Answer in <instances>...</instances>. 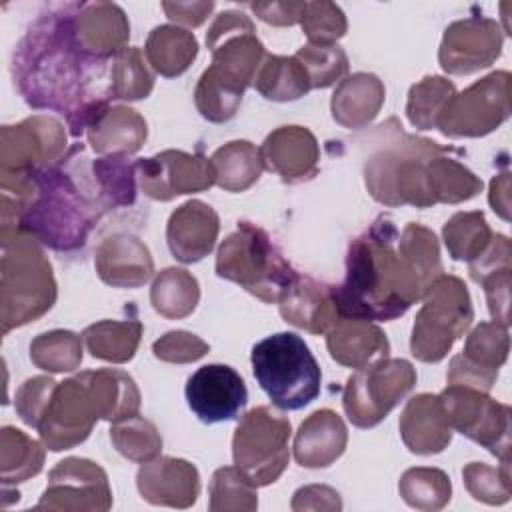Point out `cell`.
Masks as SVG:
<instances>
[{
  "label": "cell",
  "mask_w": 512,
  "mask_h": 512,
  "mask_svg": "<svg viewBox=\"0 0 512 512\" xmlns=\"http://www.w3.org/2000/svg\"><path fill=\"white\" fill-rule=\"evenodd\" d=\"M152 352L162 362L190 364L204 358L210 352V346L188 330H170L152 344Z\"/></svg>",
  "instance_id": "cell-51"
},
{
  "label": "cell",
  "mask_w": 512,
  "mask_h": 512,
  "mask_svg": "<svg viewBox=\"0 0 512 512\" xmlns=\"http://www.w3.org/2000/svg\"><path fill=\"white\" fill-rule=\"evenodd\" d=\"M96 420H100L98 408L86 376L80 372L64 382H56L40 412L36 430L48 450L60 452L82 444Z\"/></svg>",
  "instance_id": "cell-13"
},
{
  "label": "cell",
  "mask_w": 512,
  "mask_h": 512,
  "mask_svg": "<svg viewBox=\"0 0 512 512\" xmlns=\"http://www.w3.org/2000/svg\"><path fill=\"white\" fill-rule=\"evenodd\" d=\"M398 492L410 508L434 512L450 502L452 482L450 476L440 468L418 466L400 476Z\"/></svg>",
  "instance_id": "cell-42"
},
{
  "label": "cell",
  "mask_w": 512,
  "mask_h": 512,
  "mask_svg": "<svg viewBox=\"0 0 512 512\" xmlns=\"http://www.w3.org/2000/svg\"><path fill=\"white\" fill-rule=\"evenodd\" d=\"M440 404L452 430L486 448L500 462H510L512 410L488 396V392L448 384L440 394Z\"/></svg>",
  "instance_id": "cell-11"
},
{
  "label": "cell",
  "mask_w": 512,
  "mask_h": 512,
  "mask_svg": "<svg viewBox=\"0 0 512 512\" xmlns=\"http://www.w3.org/2000/svg\"><path fill=\"white\" fill-rule=\"evenodd\" d=\"M54 386H56V380H52L48 376H34V378H28L18 388L14 406H16V412H18L20 420L26 426L36 428L40 412H42V408H44V404H46Z\"/></svg>",
  "instance_id": "cell-52"
},
{
  "label": "cell",
  "mask_w": 512,
  "mask_h": 512,
  "mask_svg": "<svg viewBox=\"0 0 512 512\" xmlns=\"http://www.w3.org/2000/svg\"><path fill=\"white\" fill-rule=\"evenodd\" d=\"M254 88L274 102H290L308 94L310 80L304 66L296 56H276L266 54L262 66L256 72Z\"/></svg>",
  "instance_id": "cell-38"
},
{
  "label": "cell",
  "mask_w": 512,
  "mask_h": 512,
  "mask_svg": "<svg viewBox=\"0 0 512 512\" xmlns=\"http://www.w3.org/2000/svg\"><path fill=\"white\" fill-rule=\"evenodd\" d=\"M136 486L154 506L190 508L200 494V474L188 460L156 456L138 468Z\"/></svg>",
  "instance_id": "cell-22"
},
{
  "label": "cell",
  "mask_w": 512,
  "mask_h": 512,
  "mask_svg": "<svg viewBox=\"0 0 512 512\" xmlns=\"http://www.w3.org/2000/svg\"><path fill=\"white\" fill-rule=\"evenodd\" d=\"M462 478L468 494L478 502L500 506L512 496L510 462H500L498 468L484 462H470L464 466Z\"/></svg>",
  "instance_id": "cell-49"
},
{
  "label": "cell",
  "mask_w": 512,
  "mask_h": 512,
  "mask_svg": "<svg viewBox=\"0 0 512 512\" xmlns=\"http://www.w3.org/2000/svg\"><path fill=\"white\" fill-rule=\"evenodd\" d=\"M404 446L412 454L432 456L452 442V426L444 414L438 394H416L404 406L398 422Z\"/></svg>",
  "instance_id": "cell-27"
},
{
  "label": "cell",
  "mask_w": 512,
  "mask_h": 512,
  "mask_svg": "<svg viewBox=\"0 0 512 512\" xmlns=\"http://www.w3.org/2000/svg\"><path fill=\"white\" fill-rule=\"evenodd\" d=\"M250 362L256 382L280 410H300L320 394V366L294 332H278L256 342Z\"/></svg>",
  "instance_id": "cell-7"
},
{
  "label": "cell",
  "mask_w": 512,
  "mask_h": 512,
  "mask_svg": "<svg viewBox=\"0 0 512 512\" xmlns=\"http://www.w3.org/2000/svg\"><path fill=\"white\" fill-rule=\"evenodd\" d=\"M502 42V30L492 18L470 16L456 20L444 30L438 62L446 74H474L500 58Z\"/></svg>",
  "instance_id": "cell-18"
},
{
  "label": "cell",
  "mask_w": 512,
  "mask_h": 512,
  "mask_svg": "<svg viewBox=\"0 0 512 512\" xmlns=\"http://www.w3.org/2000/svg\"><path fill=\"white\" fill-rule=\"evenodd\" d=\"M30 360L46 372H72L82 364V336L70 330H50L30 342Z\"/></svg>",
  "instance_id": "cell-44"
},
{
  "label": "cell",
  "mask_w": 512,
  "mask_h": 512,
  "mask_svg": "<svg viewBox=\"0 0 512 512\" xmlns=\"http://www.w3.org/2000/svg\"><path fill=\"white\" fill-rule=\"evenodd\" d=\"M152 88H154V76L148 70L140 48L128 46L110 60V66H108L110 100L148 98Z\"/></svg>",
  "instance_id": "cell-41"
},
{
  "label": "cell",
  "mask_w": 512,
  "mask_h": 512,
  "mask_svg": "<svg viewBox=\"0 0 512 512\" xmlns=\"http://www.w3.org/2000/svg\"><path fill=\"white\" fill-rule=\"evenodd\" d=\"M456 152L434 140L402 130L398 118H388L376 130V144L364 162L368 194L384 206H434L428 164L440 154Z\"/></svg>",
  "instance_id": "cell-4"
},
{
  "label": "cell",
  "mask_w": 512,
  "mask_h": 512,
  "mask_svg": "<svg viewBox=\"0 0 512 512\" xmlns=\"http://www.w3.org/2000/svg\"><path fill=\"white\" fill-rule=\"evenodd\" d=\"M190 410L204 424L234 420L248 402L242 376L228 364H204L186 382Z\"/></svg>",
  "instance_id": "cell-20"
},
{
  "label": "cell",
  "mask_w": 512,
  "mask_h": 512,
  "mask_svg": "<svg viewBox=\"0 0 512 512\" xmlns=\"http://www.w3.org/2000/svg\"><path fill=\"white\" fill-rule=\"evenodd\" d=\"M198 300V280L184 268L172 266L160 270L150 288L152 308L168 320H180L190 316L196 310Z\"/></svg>",
  "instance_id": "cell-36"
},
{
  "label": "cell",
  "mask_w": 512,
  "mask_h": 512,
  "mask_svg": "<svg viewBox=\"0 0 512 512\" xmlns=\"http://www.w3.org/2000/svg\"><path fill=\"white\" fill-rule=\"evenodd\" d=\"M348 430L344 420L330 408L312 412L294 436V460L304 468H328L346 450Z\"/></svg>",
  "instance_id": "cell-28"
},
{
  "label": "cell",
  "mask_w": 512,
  "mask_h": 512,
  "mask_svg": "<svg viewBox=\"0 0 512 512\" xmlns=\"http://www.w3.org/2000/svg\"><path fill=\"white\" fill-rule=\"evenodd\" d=\"M416 384V370L404 358H380L356 370L344 386L342 406L358 428H374Z\"/></svg>",
  "instance_id": "cell-10"
},
{
  "label": "cell",
  "mask_w": 512,
  "mask_h": 512,
  "mask_svg": "<svg viewBox=\"0 0 512 512\" xmlns=\"http://www.w3.org/2000/svg\"><path fill=\"white\" fill-rule=\"evenodd\" d=\"M300 26L308 44H336L346 30L348 22L342 8L334 2H304Z\"/></svg>",
  "instance_id": "cell-50"
},
{
  "label": "cell",
  "mask_w": 512,
  "mask_h": 512,
  "mask_svg": "<svg viewBox=\"0 0 512 512\" xmlns=\"http://www.w3.org/2000/svg\"><path fill=\"white\" fill-rule=\"evenodd\" d=\"M76 12L78 4H60L40 14L14 50L12 76L30 108L64 114L70 136L80 138L110 104L112 58L100 60L80 48Z\"/></svg>",
  "instance_id": "cell-1"
},
{
  "label": "cell",
  "mask_w": 512,
  "mask_h": 512,
  "mask_svg": "<svg viewBox=\"0 0 512 512\" xmlns=\"http://www.w3.org/2000/svg\"><path fill=\"white\" fill-rule=\"evenodd\" d=\"M44 466V448L14 426L0 430V476L2 484H18L36 476Z\"/></svg>",
  "instance_id": "cell-40"
},
{
  "label": "cell",
  "mask_w": 512,
  "mask_h": 512,
  "mask_svg": "<svg viewBox=\"0 0 512 512\" xmlns=\"http://www.w3.org/2000/svg\"><path fill=\"white\" fill-rule=\"evenodd\" d=\"M76 38L86 54L110 60L128 48L130 24L118 4L80 2L76 12Z\"/></svg>",
  "instance_id": "cell-25"
},
{
  "label": "cell",
  "mask_w": 512,
  "mask_h": 512,
  "mask_svg": "<svg viewBox=\"0 0 512 512\" xmlns=\"http://www.w3.org/2000/svg\"><path fill=\"white\" fill-rule=\"evenodd\" d=\"M260 156L264 170L278 174L284 184L308 182L320 170L318 140L304 126L272 130L260 146Z\"/></svg>",
  "instance_id": "cell-21"
},
{
  "label": "cell",
  "mask_w": 512,
  "mask_h": 512,
  "mask_svg": "<svg viewBox=\"0 0 512 512\" xmlns=\"http://www.w3.org/2000/svg\"><path fill=\"white\" fill-rule=\"evenodd\" d=\"M216 184L226 192H244L258 182L264 164L260 148L248 140H232L216 148L210 156Z\"/></svg>",
  "instance_id": "cell-35"
},
{
  "label": "cell",
  "mask_w": 512,
  "mask_h": 512,
  "mask_svg": "<svg viewBox=\"0 0 512 512\" xmlns=\"http://www.w3.org/2000/svg\"><path fill=\"white\" fill-rule=\"evenodd\" d=\"M456 94V88L444 76H424L416 82L406 100V116L418 130H434L448 100Z\"/></svg>",
  "instance_id": "cell-45"
},
{
  "label": "cell",
  "mask_w": 512,
  "mask_h": 512,
  "mask_svg": "<svg viewBox=\"0 0 512 512\" xmlns=\"http://www.w3.org/2000/svg\"><path fill=\"white\" fill-rule=\"evenodd\" d=\"M386 98V88L376 74L356 72L340 80L336 86L330 110L332 118L348 130L366 128L380 112Z\"/></svg>",
  "instance_id": "cell-31"
},
{
  "label": "cell",
  "mask_w": 512,
  "mask_h": 512,
  "mask_svg": "<svg viewBox=\"0 0 512 512\" xmlns=\"http://www.w3.org/2000/svg\"><path fill=\"white\" fill-rule=\"evenodd\" d=\"M410 336V352L420 362H440L472 320L474 308L466 284L452 274H440L424 292Z\"/></svg>",
  "instance_id": "cell-8"
},
{
  "label": "cell",
  "mask_w": 512,
  "mask_h": 512,
  "mask_svg": "<svg viewBox=\"0 0 512 512\" xmlns=\"http://www.w3.org/2000/svg\"><path fill=\"white\" fill-rule=\"evenodd\" d=\"M144 54L154 72L164 78H176L184 74L198 56V40L184 28L162 24L148 34Z\"/></svg>",
  "instance_id": "cell-33"
},
{
  "label": "cell",
  "mask_w": 512,
  "mask_h": 512,
  "mask_svg": "<svg viewBox=\"0 0 512 512\" xmlns=\"http://www.w3.org/2000/svg\"><path fill=\"white\" fill-rule=\"evenodd\" d=\"M442 238L452 260L472 262L492 240V230L480 210L456 212L442 228Z\"/></svg>",
  "instance_id": "cell-43"
},
{
  "label": "cell",
  "mask_w": 512,
  "mask_h": 512,
  "mask_svg": "<svg viewBox=\"0 0 512 512\" xmlns=\"http://www.w3.org/2000/svg\"><path fill=\"white\" fill-rule=\"evenodd\" d=\"M508 328L498 322H480L466 338L462 354L450 360L446 382L490 392L500 368L508 360Z\"/></svg>",
  "instance_id": "cell-19"
},
{
  "label": "cell",
  "mask_w": 512,
  "mask_h": 512,
  "mask_svg": "<svg viewBox=\"0 0 512 512\" xmlns=\"http://www.w3.org/2000/svg\"><path fill=\"white\" fill-rule=\"evenodd\" d=\"M510 82V72L496 70L456 92L436 128L450 138H478L494 132L510 116Z\"/></svg>",
  "instance_id": "cell-12"
},
{
  "label": "cell",
  "mask_w": 512,
  "mask_h": 512,
  "mask_svg": "<svg viewBox=\"0 0 512 512\" xmlns=\"http://www.w3.org/2000/svg\"><path fill=\"white\" fill-rule=\"evenodd\" d=\"M500 268H512V246L508 236L492 234L486 250L472 262H468V274L474 282H480L486 274Z\"/></svg>",
  "instance_id": "cell-54"
},
{
  "label": "cell",
  "mask_w": 512,
  "mask_h": 512,
  "mask_svg": "<svg viewBox=\"0 0 512 512\" xmlns=\"http://www.w3.org/2000/svg\"><path fill=\"white\" fill-rule=\"evenodd\" d=\"M304 66L310 88H328L348 74V56L338 44H304L294 54Z\"/></svg>",
  "instance_id": "cell-48"
},
{
  "label": "cell",
  "mask_w": 512,
  "mask_h": 512,
  "mask_svg": "<svg viewBox=\"0 0 512 512\" xmlns=\"http://www.w3.org/2000/svg\"><path fill=\"white\" fill-rule=\"evenodd\" d=\"M216 274L258 300L274 304L282 300L298 272L264 228L242 220L218 248Z\"/></svg>",
  "instance_id": "cell-6"
},
{
  "label": "cell",
  "mask_w": 512,
  "mask_h": 512,
  "mask_svg": "<svg viewBox=\"0 0 512 512\" xmlns=\"http://www.w3.org/2000/svg\"><path fill=\"white\" fill-rule=\"evenodd\" d=\"M138 184L142 192L160 202L182 194L204 192L216 184V172L204 154L164 150L150 158L136 160Z\"/></svg>",
  "instance_id": "cell-17"
},
{
  "label": "cell",
  "mask_w": 512,
  "mask_h": 512,
  "mask_svg": "<svg viewBox=\"0 0 512 512\" xmlns=\"http://www.w3.org/2000/svg\"><path fill=\"white\" fill-rule=\"evenodd\" d=\"M34 508L106 512L112 508L108 476L96 462L88 458H64L50 470L48 486Z\"/></svg>",
  "instance_id": "cell-15"
},
{
  "label": "cell",
  "mask_w": 512,
  "mask_h": 512,
  "mask_svg": "<svg viewBox=\"0 0 512 512\" xmlns=\"http://www.w3.org/2000/svg\"><path fill=\"white\" fill-rule=\"evenodd\" d=\"M56 294L52 264L42 244L20 230L2 228V334L44 316L54 306Z\"/></svg>",
  "instance_id": "cell-5"
},
{
  "label": "cell",
  "mask_w": 512,
  "mask_h": 512,
  "mask_svg": "<svg viewBox=\"0 0 512 512\" xmlns=\"http://www.w3.org/2000/svg\"><path fill=\"white\" fill-rule=\"evenodd\" d=\"M66 130L52 116H30L14 126H2V176L28 174L56 164L66 154Z\"/></svg>",
  "instance_id": "cell-14"
},
{
  "label": "cell",
  "mask_w": 512,
  "mask_h": 512,
  "mask_svg": "<svg viewBox=\"0 0 512 512\" xmlns=\"http://www.w3.org/2000/svg\"><path fill=\"white\" fill-rule=\"evenodd\" d=\"M326 346L338 364L354 370L390 356V342L382 328L360 318H340L326 332Z\"/></svg>",
  "instance_id": "cell-29"
},
{
  "label": "cell",
  "mask_w": 512,
  "mask_h": 512,
  "mask_svg": "<svg viewBox=\"0 0 512 512\" xmlns=\"http://www.w3.org/2000/svg\"><path fill=\"white\" fill-rule=\"evenodd\" d=\"M292 510L304 512V510H330L338 512L342 510V498L340 494L324 484H308L294 492L292 496Z\"/></svg>",
  "instance_id": "cell-55"
},
{
  "label": "cell",
  "mask_w": 512,
  "mask_h": 512,
  "mask_svg": "<svg viewBox=\"0 0 512 512\" xmlns=\"http://www.w3.org/2000/svg\"><path fill=\"white\" fill-rule=\"evenodd\" d=\"M162 10L166 16L178 24L196 28L200 26L208 14L214 10V2H162Z\"/></svg>",
  "instance_id": "cell-57"
},
{
  "label": "cell",
  "mask_w": 512,
  "mask_h": 512,
  "mask_svg": "<svg viewBox=\"0 0 512 512\" xmlns=\"http://www.w3.org/2000/svg\"><path fill=\"white\" fill-rule=\"evenodd\" d=\"M110 440L126 460L138 464L154 460L162 450V436L158 428L140 414L114 422L110 428Z\"/></svg>",
  "instance_id": "cell-47"
},
{
  "label": "cell",
  "mask_w": 512,
  "mask_h": 512,
  "mask_svg": "<svg viewBox=\"0 0 512 512\" xmlns=\"http://www.w3.org/2000/svg\"><path fill=\"white\" fill-rule=\"evenodd\" d=\"M256 488L238 466H222L212 474L208 508L212 512H252L258 508Z\"/></svg>",
  "instance_id": "cell-46"
},
{
  "label": "cell",
  "mask_w": 512,
  "mask_h": 512,
  "mask_svg": "<svg viewBox=\"0 0 512 512\" xmlns=\"http://www.w3.org/2000/svg\"><path fill=\"white\" fill-rule=\"evenodd\" d=\"M218 232L220 218L216 210L202 200H188L170 214L166 242L176 260L192 264L212 252Z\"/></svg>",
  "instance_id": "cell-24"
},
{
  "label": "cell",
  "mask_w": 512,
  "mask_h": 512,
  "mask_svg": "<svg viewBox=\"0 0 512 512\" xmlns=\"http://www.w3.org/2000/svg\"><path fill=\"white\" fill-rule=\"evenodd\" d=\"M142 338V322L128 320H100L84 328L82 340L88 352L104 362L124 364L134 358Z\"/></svg>",
  "instance_id": "cell-34"
},
{
  "label": "cell",
  "mask_w": 512,
  "mask_h": 512,
  "mask_svg": "<svg viewBox=\"0 0 512 512\" xmlns=\"http://www.w3.org/2000/svg\"><path fill=\"white\" fill-rule=\"evenodd\" d=\"M488 202L502 220L506 222L510 220V174L508 172H502L492 178Z\"/></svg>",
  "instance_id": "cell-58"
},
{
  "label": "cell",
  "mask_w": 512,
  "mask_h": 512,
  "mask_svg": "<svg viewBox=\"0 0 512 512\" xmlns=\"http://www.w3.org/2000/svg\"><path fill=\"white\" fill-rule=\"evenodd\" d=\"M94 266L100 280L112 288H140L154 274L148 246L128 232H116L100 240Z\"/></svg>",
  "instance_id": "cell-23"
},
{
  "label": "cell",
  "mask_w": 512,
  "mask_h": 512,
  "mask_svg": "<svg viewBox=\"0 0 512 512\" xmlns=\"http://www.w3.org/2000/svg\"><path fill=\"white\" fill-rule=\"evenodd\" d=\"M478 284L484 286L488 310L494 322L508 328L510 324V284L512 268H500L486 274Z\"/></svg>",
  "instance_id": "cell-53"
},
{
  "label": "cell",
  "mask_w": 512,
  "mask_h": 512,
  "mask_svg": "<svg viewBox=\"0 0 512 512\" xmlns=\"http://www.w3.org/2000/svg\"><path fill=\"white\" fill-rule=\"evenodd\" d=\"M2 228L20 230L58 252L82 248L104 214L114 210L84 144L52 166L2 176Z\"/></svg>",
  "instance_id": "cell-2"
},
{
  "label": "cell",
  "mask_w": 512,
  "mask_h": 512,
  "mask_svg": "<svg viewBox=\"0 0 512 512\" xmlns=\"http://www.w3.org/2000/svg\"><path fill=\"white\" fill-rule=\"evenodd\" d=\"M206 46L212 54V66L240 82L244 88L254 84L256 72L266 58V50L246 14L238 10L220 12L206 32Z\"/></svg>",
  "instance_id": "cell-16"
},
{
  "label": "cell",
  "mask_w": 512,
  "mask_h": 512,
  "mask_svg": "<svg viewBox=\"0 0 512 512\" xmlns=\"http://www.w3.org/2000/svg\"><path fill=\"white\" fill-rule=\"evenodd\" d=\"M456 152L440 154L428 164L434 204H460L482 192V180L468 166L450 156Z\"/></svg>",
  "instance_id": "cell-39"
},
{
  "label": "cell",
  "mask_w": 512,
  "mask_h": 512,
  "mask_svg": "<svg viewBox=\"0 0 512 512\" xmlns=\"http://www.w3.org/2000/svg\"><path fill=\"white\" fill-rule=\"evenodd\" d=\"M250 10L266 24L294 26L300 24L304 2H252Z\"/></svg>",
  "instance_id": "cell-56"
},
{
  "label": "cell",
  "mask_w": 512,
  "mask_h": 512,
  "mask_svg": "<svg viewBox=\"0 0 512 512\" xmlns=\"http://www.w3.org/2000/svg\"><path fill=\"white\" fill-rule=\"evenodd\" d=\"M100 420L120 422L140 414V390L134 378L118 368H98L84 372Z\"/></svg>",
  "instance_id": "cell-32"
},
{
  "label": "cell",
  "mask_w": 512,
  "mask_h": 512,
  "mask_svg": "<svg viewBox=\"0 0 512 512\" xmlns=\"http://www.w3.org/2000/svg\"><path fill=\"white\" fill-rule=\"evenodd\" d=\"M398 228L390 216H378L356 236L346 254V276L334 286L342 318L380 320L400 318L422 300L428 284L398 248Z\"/></svg>",
  "instance_id": "cell-3"
},
{
  "label": "cell",
  "mask_w": 512,
  "mask_h": 512,
  "mask_svg": "<svg viewBox=\"0 0 512 512\" xmlns=\"http://www.w3.org/2000/svg\"><path fill=\"white\" fill-rule=\"evenodd\" d=\"M244 90L246 88L240 82H236L234 78H230L228 74L210 64L198 78L194 90L196 110L208 122H228L236 116Z\"/></svg>",
  "instance_id": "cell-37"
},
{
  "label": "cell",
  "mask_w": 512,
  "mask_h": 512,
  "mask_svg": "<svg viewBox=\"0 0 512 512\" xmlns=\"http://www.w3.org/2000/svg\"><path fill=\"white\" fill-rule=\"evenodd\" d=\"M290 420L268 406L248 410L232 438V458L256 486L274 484L286 470Z\"/></svg>",
  "instance_id": "cell-9"
},
{
  "label": "cell",
  "mask_w": 512,
  "mask_h": 512,
  "mask_svg": "<svg viewBox=\"0 0 512 512\" xmlns=\"http://www.w3.org/2000/svg\"><path fill=\"white\" fill-rule=\"evenodd\" d=\"M88 144L96 154L130 156L148 136L146 120L130 106H104L86 128Z\"/></svg>",
  "instance_id": "cell-30"
},
{
  "label": "cell",
  "mask_w": 512,
  "mask_h": 512,
  "mask_svg": "<svg viewBox=\"0 0 512 512\" xmlns=\"http://www.w3.org/2000/svg\"><path fill=\"white\" fill-rule=\"evenodd\" d=\"M278 304L280 316L288 324L310 334H326L342 318L334 300V286L302 274H296Z\"/></svg>",
  "instance_id": "cell-26"
}]
</instances>
